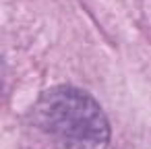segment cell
Here are the masks:
<instances>
[{"label": "cell", "mask_w": 151, "mask_h": 149, "mask_svg": "<svg viewBox=\"0 0 151 149\" xmlns=\"http://www.w3.org/2000/svg\"><path fill=\"white\" fill-rule=\"evenodd\" d=\"M33 124L58 149H106L112 137L101 106L83 89H46L33 106Z\"/></svg>", "instance_id": "cell-1"}]
</instances>
